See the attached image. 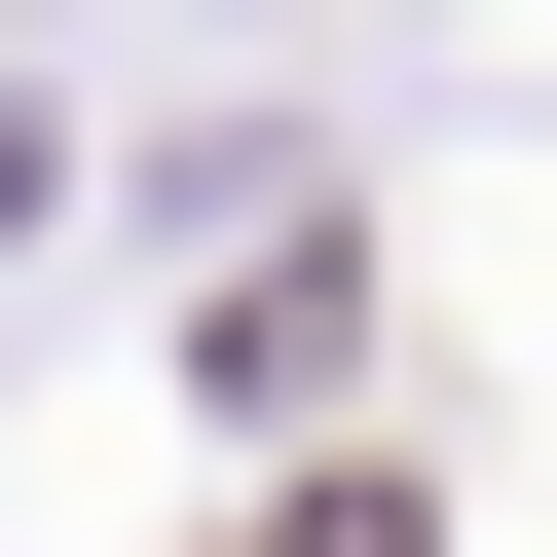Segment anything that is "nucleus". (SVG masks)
<instances>
[{
    "label": "nucleus",
    "instance_id": "1",
    "mask_svg": "<svg viewBox=\"0 0 557 557\" xmlns=\"http://www.w3.org/2000/svg\"><path fill=\"white\" fill-rule=\"evenodd\" d=\"M298 557H409V520H298Z\"/></svg>",
    "mask_w": 557,
    "mask_h": 557
}]
</instances>
